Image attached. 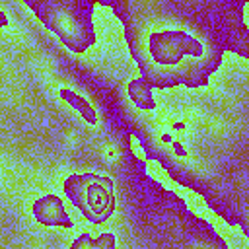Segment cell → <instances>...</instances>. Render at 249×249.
<instances>
[{"label": "cell", "mask_w": 249, "mask_h": 249, "mask_svg": "<svg viewBox=\"0 0 249 249\" xmlns=\"http://www.w3.org/2000/svg\"><path fill=\"white\" fill-rule=\"evenodd\" d=\"M123 23L128 53L152 88H204L224 53L249 58L245 0H101Z\"/></svg>", "instance_id": "6da1fadb"}, {"label": "cell", "mask_w": 249, "mask_h": 249, "mask_svg": "<svg viewBox=\"0 0 249 249\" xmlns=\"http://www.w3.org/2000/svg\"><path fill=\"white\" fill-rule=\"evenodd\" d=\"M31 212H33L35 220L43 226H54V228H66V230H70L74 226L70 214L66 212V208L62 204V198L56 195L39 196L31 204Z\"/></svg>", "instance_id": "277c9868"}, {"label": "cell", "mask_w": 249, "mask_h": 249, "mask_svg": "<svg viewBox=\"0 0 249 249\" xmlns=\"http://www.w3.org/2000/svg\"><path fill=\"white\" fill-rule=\"evenodd\" d=\"M64 195L91 224H103L115 212L113 181L97 173H74L64 179Z\"/></svg>", "instance_id": "3957f363"}, {"label": "cell", "mask_w": 249, "mask_h": 249, "mask_svg": "<svg viewBox=\"0 0 249 249\" xmlns=\"http://www.w3.org/2000/svg\"><path fill=\"white\" fill-rule=\"evenodd\" d=\"M173 130H179V132H183V130H185V123H181V121H177V123L173 124Z\"/></svg>", "instance_id": "8fae6325"}, {"label": "cell", "mask_w": 249, "mask_h": 249, "mask_svg": "<svg viewBox=\"0 0 249 249\" xmlns=\"http://www.w3.org/2000/svg\"><path fill=\"white\" fill-rule=\"evenodd\" d=\"M58 97H60L66 105H70L88 124H97V113H95L93 105H91L82 93H78V91H74V89H70V88H60V89H58Z\"/></svg>", "instance_id": "5b68a950"}, {"label": "cell", "mask_w": 249, "mask_h": 249, "mask_svg": "<svg viewBox=\"0 0 249 249\" xmlns=\"http://www.w3.org/2000/svg\"><path fill=\"white\" fill-rule=\"evenodd\" d=\"M70 249H115V235L113 233H101L99 237H91L89 233H82Z\"/></svg>", "instance_id": "52a82bcc"}, {"label": "cell", "mask_w": 249, "mask_h": 249, "mask_svg": "<svg viewBox=\"0 0 249 249\" xmlns=\"http://www.w3.org/2000/svg\"><path fill=\"white\" fill-rule=\"evenodd\" d=\"M126 93H128V99L138 109H156V99L152 95V84L146 82L144 78L130 80L126 84Z\"/></svg>", "instance_id": "8992f818"}, {"label": "cell", "mask_w": 249, "mask_h": 249, "mask_svg": "<svg viewBox=\"0 0 249 249\" xmlns=\"http://www.w3.org/2000/svg\"><path fill=\"white\" fill-rule=\"evenodd\" d=\"M0 25H2V27L8 25V18H6V12H4V10H0Z\"/></svg>", "instance_id": "9c48e42d"}, {"label": "cell", "mask_w": 249, "mask_h": 249, "mask_svg": "<svg viewBox=\"0 0 249 249\" xmlns=\"http://www.w3.org/2000/svg\"><path fill=\"white\" fill-rule=\"evenodd\" d=\"M171 150H173L175 156H179V158H185V156H187V150L183 148V144H181L179 140H173V142H171Z\"/></svg>", "instance_id": "ba28073f"}, {"label": "cell", "mask_w": 249, "mask_h": 249, "mask_svg": "<svg viewBox=\"0 0 249 249\" xmlns=\"http://www.w3.org/2000/svg\"><path fill=\"white\" fill-rule=\"evenodd\" d=\"M161 142H163V144H171V142H173V138H171V134H167V132H163V134H161Z\"/></svg>", "instance_id": "30bf717a"}, {"label": "cell", "mask_w": 249, "mask_h": 249, "mask_svg": "<svg viewBox=\"0 0 249 249\" xmlns=\"http://www.w3.org/2000/svg\"><path fill=\"white\" fill-rule=\"evenodd\" d=\"M23 6L29 8L37 19L53 31L62 45L82 54L95 45L93 29V0H23Z\"/></svg>", "instance_id": "7a4b0ae2"}]
</instances>
